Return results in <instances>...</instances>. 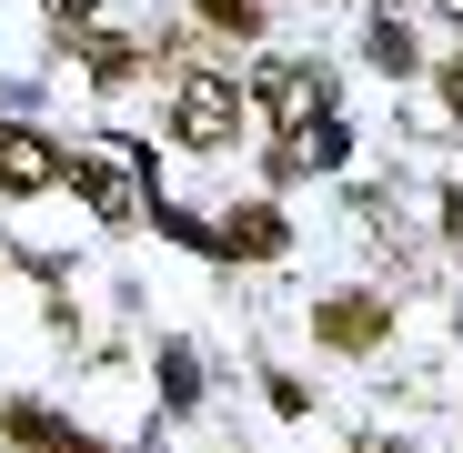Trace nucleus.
I'll return each mask as SVG.
<instances>
[{
    "label": "nucleus",
    "mask_w": 463,
    "mask_h": 453,
    "mask_svg": "<svg viewBox=\"0 0 463 453\" xmlns=\"http://www.w3.org/2000/svg\"><path fill=\"white\" fill-rule=\"evenodd\" d=\"M262 101H272L282 131H313L323 101H333V81H323V71H302V61H282V71H262Z\"/></svg>",
    "instance_id": "obj_2"
},
{
    "label": "nucleus",
    "mask_w": 463,
    "mask_h": 453,
    "mask_svg": "<svg viewBox=\"0 0 463 453\" xmlns=\"http://www.w3.org/2000/svg\"><path fill=\"white\" fill-rule=\"evenodd\" d=\"M61 182V151L41 131H0V192H51Z\"/></svg>",
    "instance_id": "obj_3"
},
{
    "label": "nucleus",
    "mask_w": 463,
    "mask_h": 453,
    "mask_svg": "<svg viewBox=\"0 0 463 453\" xmlns=\"http://www.w3.org/2000/svg\"><path fill=\"white\" fill-rule=\"evenodd\" d=\"M81 51H91V81H131V41L121 31H91Z\"/></svg>",
    "instance_id": "obj_7"
},
{
    "label": "nucleus",
    "mask_w": 463,
    "mask_h": 453,
    "mask_svg": "<svg viewBox=\"0 0 463 453\" xmlns=\"http://www.w3.org/2000/svg\"><path fill=\"white\" fill-rule=\"evenodd\" d=\"M81 192H91V212H101V222H131V212H141V182H131L121 162H101V151L81 162Z\"/></svg>",
    "instance_id": "obj_4"
},
{
    "label": "nucleus",
    "mask_w": 463,
    "mask_h": 453,
    "mask_svg": "<svg viewBox=\"0 0 463 453\" xmlns=\"http://www.w3.org/2000/svg\"><path fill=\"white\" fill-rule=\"evenodd\" d=\"M383 302H323V343H343V353H363V343H383Z\"/></svg>",
    "instance_id": "obj_5"
},
{
    "label": "nucleus",
    "mask_w": 463,
    "mask_h": 453,
    "mask_svg": "<svg viewBox=\"0 0 463 453\" xmlns=\"http://www.w3.org/2000/svg\"><path fill=\"white\" fill-rule=\"evenodd\" d=\"M433 11H443V21H463V0H433Z\"/></svg>",
    "instance_id": "obj_12"
},
{
    "label": "nucleus",
    "mask_w": 463,
    "mask_h": 453,
    "mask_svg": "<svg viewBox=\"0 0 463 453\" xmlns=\"http://www.w3.org/2000/svg\"><path fill=\"white\" fill-rule=\"evenodd\" d=\"M172 131H182L192 151H222L232 131H242V91H232L222 71H192V81L172 91Z\"/></svg>",
    "instance_id": "obj_1"
},
{
    "label": "nucleus",
    "mask_w": 463,
    "mask_h": 453,
    "mask_svg": "<svg viewBox=\"0 0 463 453\" xmlns=\"http://www.w3.org/2000/svg\"><path fill=\"white\" fill-rule=\"evenodd\" d=\"M443 101H453V111H463V61H453V71H443Z\"/></svg>",
    "instance_id": "obj_11"
},
{
    "label": "nucleus",
    "mask_w": 463,
    "mask_h": 453,
    "mask_svg": "<svg viewBox=\"0 0 463 453\" xmlns=\"http://www.w3.org/2000/svg\"><path fill=\"white\" fill-rule=\"evenodd\" d=\"M373 61H383V71H413V41H403V21H393V11L373 21Z\"/></svg>",
    "instance_id": "obj_8"
},
{
    "label": "nucleus",
    "mask_w": 463,
    "mask_h": 453,
    "mask_svg": "<svg viewBox=\"0 0 463 453\" xmlns=\"http://www.w3.org/2000/svg\"><path fill=\"white\" fill-rule=\"evenodd\" d=\"M222 252H282V222H272V212H242V222H222Z\"/></svg>",
    "instance_id": "obj_6"
},
{
    "label": "nucleus",
    "mask_w": 463,
    "mask_h": 453,
    "mask_svg": "<svg viewBox=\"0 0 463 453\" xmlns=\"http://www.w3.org/2000/svg\"><path fill=\"white\" fill-rule=\"evenodd\" d=\"M41 11H51V21H91V0H41Z\"/></svg>",
    "instance_id": "obj_10"
},
{
    "label": "nucleus",
    "mask_w": 463,
    "mask_h": 453,
    "mask_svg": "<svg viewBox=\"0 0 463 453\" xmlns=\"http://www.w3.org/2000/svg\"><path fill=\"white\" fill-rule=\"evenodd\" d=\"M212 21H232V31H262V0H202Z\"/></svg>",
    "instance_id": "obj_9"
}]
</instances>
